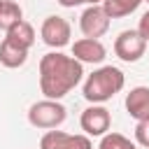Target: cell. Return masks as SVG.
<instances>
[{"mask_svg": "<svg viewBox=\"0 0 149 149\" xmlns=\"http://www.w3.org/2000/svg\"><path fill=\"white\" fill-rule=\"evenodd\" d=\"M126 112L135 119H149V86H135L126 93Z\"/></svg>", "mask_w": 149, "mask_h": 149, "instance_id": "obj_10", "label": "cell"}, {"mask_svg": "<svg viewBox=\"0 0 149 149\" xmlns=\"http://www.w3.org/2000/svg\"><path fill=\"white\" fill-rule=\"evenodd\" d=\"M105 56H107V49L95 37H81V40H74V44H72V58H77L81 65L84 63L98 65L105 61Z\"/></svg>", "mask_w": 149, "mask_h": 149, "instance_id": "obj_9", "label": "cell"}, {"mask_svg": "<svg viewBox=\"0 0 149 149\" xmlns=\"http://www.w3.org/2000/svg\"><path fill=\"white\" fill-rule=\"evenodd\" d=\"M81 77L84 65L63 51H49L40 58V91L44 98H65L81 81Z\"/></svg>", "mask_w": 149, "mask_h": 149, "instance_id": "obj_1", "label": "cell"}, {"mask_svg": "<svg viewBox=\"0 0 149 149\" xmlns=\"http://www.w3.org/2000/svg\"><path fill=\"white\" fill-rule=\"evenodd\" d=\"M61 7H79V5H100L102 0H56Z\"/></svg>", "mask_w": 149, "mask_h": 149, "instance_id": "obj_18", "label": "cell"}, {"mask_svg": "<svg viewBox=\"0 0 149 149\" xmlns=\"http://www.w3.org/2000/svg\"><path fill=\"white\" fill-rule=\"evenodd\" d=\"M5 37L7 40H12V42H16V44H21V47H26V49H30L33 44H35V28L28 23V21H19V23H14L7 33H5Z\"/></svg>", "mask_w": 149, "mask_h": 149, "instance_id": "obj_12", "label": "cell"}, {"mask_svg": "<svg viewBox=\"0 0 149 149\" xmlns=\"http://www.w3.org/2000/svg\"><path fill=\"white\" fill-rule=\"evenodd\" d=\"M137 33H140V35H142V37L149 42V9H147V12L140 16V23H137Z\"/></svg>", "mask_w": 149, "mask_h": 149, "instance_id": "obj_17", "label": "cell"}, {"mask_svg": "<svg viewBox=\"0 0 149 149\" xmlns=\"http://www.w3.org/2000/svg\"><path fill=\"white\" fill-rule=\"evenodd\" d=\"M109 16L102 9V5H86V9L79 16V30L84 37H95L100 40L109 30Z\"/></svg>", "mask_w": 149, "mask_h": 149, "instance_id": "obj_6", "label": "cell"}, {"mask_svg": "<svg viewBox=\"0 0 149 149\" xmlns=\"http://www.w3.org/2000/svg\"><path fill=\"white\" fill-rule=\"evenodd\" d=\"M79 126H81L84 135H88V137H102L109 130V126H112V114L102 105H91V107H86L81 112Z\"/></svg>", "mask_w": 149, "mask_h": 149, "instance_id": "obj_7", "label": "cell"}, {"mask_svg": "<svg viewBox=\"0 0 149 149\" xmlns=\"http://www.w3.org/2000/svg\"><path fill=\"white\" fill-rule=\"evenodd\" d=\"M126 86V74L114 65H100L84 81V98L91 105H102Z\"/></svg>", "mask_w": 149, "mask_h": 149, "instance_id": "obj_2", "label": "cell"}, {"mask_svg": "<svg viewBox=\"0 0 149 149\" xmlns=\"http://www.w3.org/2000/svg\"><path fill=\"white\" fill-rule=\"evenodd\" d=\"M40 149H93V142L88 135H70L51 128L42 135Z\"/></svg>", "mask_w": 149, "mask_h": 149, "instance_id": "obj_8", "label": "cell"}, {"mask_svg": "<svg viewBox=\"0 0 149 149\" xmlns=\"http://www.w3.org/2000/svg\"><path fill=\"white\" fill-rule=\"evenodd\" d=\"M21 19H23V9H21L19 2H14V0H2L0 2V30L7 33Z\"/></svg>", "mask_w": 149, "mask_h": 149, "instance_id": "obj_14", "label": "cell"}, {"mask_svg": "<svg viewBox=\"0 0 149 149\" xmlns=\"http://www.w3.org/2000/svg\"><path fill=\"white\" fill-rule=\"evenodd\" d=\"M98 149H137V144L135 142H130L126 135H121V133H105L102 137H100V144H98Z\"/></svg>", "mask_w": 149, "mask_h": 149, "instance_id": "obj_15", "label": "cell"}, {"mask_svg": "<svg viewBox=\"0 0 149 149\" xmlns=\"http://www.w3.org/2000/svg\"><path fill=\"white\" fill-rule=\"evenodd\" d=\"M70 35H72V28L70 23L63 19V16H47L40 26V37L47 47L51 49H63L70 44Z\"/></svg>", "mask_w": 149, "mask_h": 149, "instance_id": "obj_4", "label": "cell"}, {"mask_svg": "<svg viewBox=\"0 0 149 149\" xmlns=\"http://www.w3.org/2000/svg\"><path fill=\"white\" fill-rule=\"evenodd\" d=\"M65 119H68V109L61 100L44 98V100H37L28 107V123L35 128H42V130L58 128Z\"/></svg>", "mask_w": 149, "mask_h": 149, "instance_id": "obj_3", "label": "cell"}, {"mask_svg": "<svg viewBox=\"0 0 149 149\" xmlns=\"http://www.w3.org/2000/svg\"><path fill=\"white\" fill-rule=\"evenodd\" d=\"M28 51L30 49H26V47H21V44H16V42H12V40L5 37L0 42V65H5L9 70L21 68L28 61Z\"/></svg>", "mask_w": 149, "mask_h": 149, "instance_id": "obj_11", "label": "cell"}, {"mask_svg": "<svg viewBox=\"0 0 149 149\" xmlns=\"http://www.w3.org/2000/svg\"><path fill=\"white\" fill-rule=\"evenodd\" d=\"M147 51V40L135 30H121L119 37L114 40V54L123 61V63H135L144 56Z\"/></svg>", "mask_w": 149, "mask_h": 149, "instance_id": "obj_5", "label": "cell"}, {"mask_svg": "<svg viewBox=\"0 0 149 149\" xmlns=\"http://www.w3.org/2000/svg\"><path fill=\"white\" fill-rule=\"evenodd\" d=\"M100 5H102V9L107 12L109 19H123V16L133 14L142 5V0H102Z\"/></svg>", "mask_w": 149, "mask_h": 149, "instance_id": "obj_13", "label": "cell"}, {"mask_svg": "<svg viewBox=\"0 0 149 149\" xmlns=\"http://www.w3.org/2000/svg\"><path fill=\"white\" fill-rule=\"evenodd\" d=\"M0 2H2V0H0Z\"/></svg>", "mask_w": 149, "mask_h": 149, "instance_id": "obj_20", "label": "cell"}, {"mask_svg": "<svg viewBox=\"0 0 149 149\" xmlns=\"http://www.w3.org/2000/svg\"><path fill=\"white\" fill-rule=\"evenodd\" d=\"M142 2H147V5H149V0H142Z\"/></svg>", "mask_w": 149, "mask_h": 149, "instance_id": "obj_19", "label": "cell"}, {"mask_svg": "<svg viewBox=\"0 0 149 149\" xmlns=\"http://www.w3.org/2000/svg\"><path fill=\"white\" fill-rule=\"evenodd\" d=\"M135 144L149 149V119L137 121V126H135Z\"/></svg>", "mask_w": 149, "mask_h": 149, "instance_id": "obj_16", "label": "cell"}]
</instances>
